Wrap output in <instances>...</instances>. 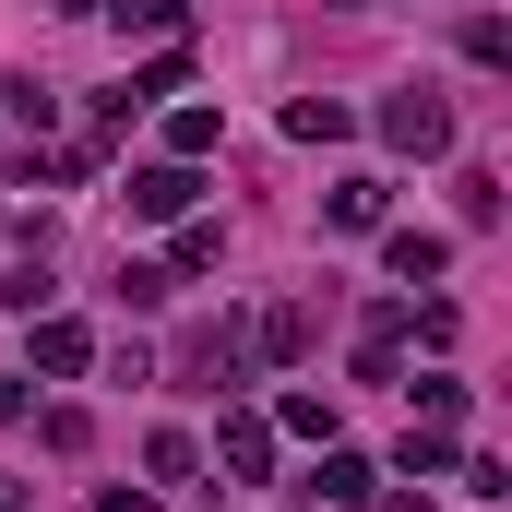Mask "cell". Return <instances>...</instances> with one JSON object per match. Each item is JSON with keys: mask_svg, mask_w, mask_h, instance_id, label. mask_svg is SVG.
I'll list each match as a JSON object with an SVG mask.
<instances>
[{"mask_svg": "<svg viewBox=\"0 0 512 512\" xmlns=\"http://www.w3.org/2000/svg\"><path fill=\"white\" fill-rule=\"evenodd\" d=\"M167 370H179L191 393H239L251 382V322H191V334L167 346Z\"/></svg>", "mask_w": 512, "mask_h": 512, "instance_id": "obj_1", "label": "cell"}, {"mask_svg": "<svg viewBox=\"0 0 512 512\" xmlns=\"http://www.w3.org/2000/svg\"><path fill=\"white\" fill-rule=\"evenodd\" d=\"M382 143H393V155H453V96L393 84V96H382Z\"/></svg>", "mask_w": 512, "mask_h": 512, "instance_id": "obj_2", "label": "cell"}, {"mask_svg": "<svg viewBox=\"0 0 512 512\" xmlns=\"http://www.w3.org/2000/svg\"><path fill=\"white\" fill-rule=\"evenodd\" d=\"M131 227H179L191 203H203V167H179V155H155V167H131Z\"/></svg>", "mask_w": 512, "mask_h": 512, "instance_id": "obj_3", "label": "cell"}, {"mask_svg": "<svg viewBox=\"0 0 512 512\" xmlns=\"http://www.w3.org/2000/svg\"><path fill=\"white\" fill-rule=\"evenodd\" d=\"M370 501H382V465L346 453V441H322V477H310V501H298V512H370Z\"/></svg>", "mask_w": 512, "mask_h": 512, "instance_id": "obj_4", "label": "cell"}, {"mask_svg": "<svg viewBox=\"0 0 512 512\" xmlns=\"http://www.w3.org/2000/svg\"><path fill=\"white\" fill-rule=\"evenodd\" d=\"M310 334H322V322H310V298H274V310L251 322V370H298V358H310Z\"/></svg>", "mask_w": 512, "mask_h": 512, "instance_id": "obj_5", "label": "cell"}, {"mask_svg": "<svg viewBox=\"0 0 512 512\" xmlns=\"http://www.w3.org/2000/svg\"><path fill=\"white\" fill-rule=\"evenodd\" d=\"M393 215V179H370V167H358V179H334V191H322V227H334V239H370V227H382Z\"/></svg>", "mask_w": 512, "mask_h": 512, "instance_id": "obj_6", "label": "cell"}, {"mask_svg": "<svg viewBox=\"0 0 512 512\" xmlns=\"http://www.w3.org/2000/svg\"><path fill=\"white\" fill-rule=\"evenodd\" d=\"M215 465H227V489H239V477H274V417L227 405V429H215Z\"/></svg>", "mask_w": 512, "mask_h": 512, "instance_id": "obj_7", "label": "cell"}, {"mask_svg": "<svg viewBox=\"0 0 512 512\" xmlns=\"http://www.w3.org/2000/svg\"><path fill=\"white\" fill-rule=\"evenodd\" d=\"M393 358H405V298H382L358 322V382H393Z\"/></svg>", "mask_w": 512, "mask_h": 512, "instance_id": "obj_8", "label": "cell"}, {"mask_svg": "<svg viewBox=\"0 0 512 512\" xmlns=\"http://www.w3.org/2000/svg\"><path fill=\"white\" fill-rule=\"evenodd\" d=\"M36 370H48V382H72V370H96V334L48 310V322H36Z\"/></svg>", "mask_w": 512, "mask_h": 512, "instance_id": "obj_9", "label": "cell"}, {"mask_svg": "<svg viewBox=\"0 0 512 512\" xmlns=\"http://www.w3.org/2000/svg\"><path fill=\"white\" fill-rule=\"evenodd\" d=\"M382 262L405 274V286H441V262H453V239H429V227H393V239H382Z\"/></svg>", "mask_w": 512, "mask_h": 512, "instance_id": "obj_10", "label": "cell"}, {"mask_svg": "<svg viewBox=\"0 0 512 512\" xmlns=\"http://www.w3.org/2000/svg\"><path fill=\"white\" fill-rule=\"evenodd\" d=\"M215 143H227V108H167V155L179 167H203Z\"/></svg>", "mask_w": 512, "mask_h": 512, "instance_id": "obj_11", "label": "cell"}, {"mask_svg": "<svg viewBox=\"0 0 512 512\" xmlns=\"http://www.w3.org/2000/svg\"><path fill=\"white\" fill-rule=\"evenodd\" d=\"M346 131H358L346 96H298V108H286V143H346Z\"/></svg>", "mask_w": 512, "mask_h": 512, "instance_id": "obj_12", "label": "cell"}, {"mask_svg": "<svg viewBox=\"0 0 512 512\" xmlns=\"http://www.w3.org/2000/svg\"><path fill=\"white\" fill-rule=\"evenodd\" d=\"M227 262V227L215 215H179V251H167V274H215Z\"/></svg>", "mask_w": 512, "mask_h": 512, "instance_id": "obj_13", "label": "cell"}, {"mask_svg": "<svg viewBox=\"0 0 512 512\" xmlns=\"http://www.w3.org/2000/svg\"><path fill=\"white\" fill-rule=\"evenodd\" d=\"M274 441H334V405H322V393H286V405H274Z\"/></svg>", "mask_w": 512, "mask_h": 512, "instance_id": "obj_14", "label": "cell"}, {"mask_svg": "<svg viewBox=\"0 0 512 512\" xmlns=\"http://www.w3.org/2000/svg\"><path fill=\"white\" fill-rule=\"evenodd\" d=\"M393 465H405V477H453V429H429V417H417V429H405V453H393Z\"/></svg>", "mask_w": 512, "mask_h": 512, "instance_id": "obj_15", "label": "cell"}, {"mask_svg": "<svg viewBox=\"0 0 512 512\" xmlns=\"http://www.w3.org/2000/svg\"><path fill=\"white\" fill-rule=\"evenodd\" d=\"M143 465L179 489V477H203V441H191V429H155V441H143Z\"/></svg>", "mask_w": 512, "mask_h": 512, "instance_id": "obj_16", "label": "cell"}, {"mask_svg": "<svg viewBox=\"0 0 512 512\" xmlns=\"http://www.w3.org/2000/svg\"><path fill=\"white\" fill-rule=\"evenodd\" d=\"M179 84H191V60H179V48H167V60H143V72H131L120 96H131V108H167V96H179Z\"/></svg>", "mask_w": 512, "mask_h": 512, "instance_id": "obj_17", "label": "cell"}, {"mask_svg": "<svg viewBox=\"0 0 512 512\" xmlns=\"http://www.w3.org/2000/svg\"><path fill=\"white\" fill-rule=\"evenodd\" d=\"M453 215H465V227H501V179L465 167V179H453Z\"/></svg>", "mask_w": 512, "mask_h": 512, "instance_id": "obj_18", "label": "cell"}, {"mask_svg": "<svg viewBox=\"0 0 512 512\" xmlns=\"http://www.w3.org/2000/svg\"><path fill=\"white\" fill-rule=\"evenodd\" d=\"M465 60H477V72H501V60H512V24H501V12H465Z\"/></svg>", "mask_w": 512, "mask_h": 512, "instance_id": "obj_19", "label": "cell"}, {"mask_svg": "<svg viewBox=\"0 0 512 512\" xmlns=\"http://www.w3.org/2000/svg\"><path fill=\"white\" fill-rule=\"evenodd\" d=\"M36 441H48V453H84V441H96V417H84V405H48V417H36Z\"/></svg>", "mask_w": 512, "mask_h": 512, "instance_id": "obj_20", "label": "cell"}, {"mask_svg": "<svg viewBox=\"0 0 512 512\" xmlns=\"http://www.w3.org/2000/svg\"><path fill=\"white\" fill-rule=\"evenodd\" d=\"M108 12H120V24H143V36H179V24H191V0H108Z\"/></svg>", "mask_w": 512, "mask_h": 512, "instance_id": "obj_21", "label": "cell"}, {"mask_svg": "<svg viewBox=\"0 0 512 512\" xmlns=\"http://www.w3.org/2000/svg\"><path fill=\"white\" fill-rule=\"evenodd\" d=\"M167 286H179V274H167V262H120V310H155V298H167Z\"/></svg>", "mask_w": 512, "mask_h": 512, "instance_id": "obj_22", "label": "cell"}, {"mask_svg": "<svg viewBox=\"0 0 512 512\" xmlns=\"http://www.w3.org/2000/svg\"><path fill=\"white\" fill-rule=\"evenodd\" d=\"M405 334H417V346H453V334H465V322H453V298H429V310H417V298H405Z\"/></svg>", "mask_w": 512, "mask_h": 512, "instance_id": "obj_23", "label": "cell"}, {"mask_svg": "<svg viewBox=\"0 0 512 512\" xmlns=\"http://www.w3.org/2000/svg\"><path fill=\"white\" fill-rule=\"evenodd\" d=\"M0 108H12L24 131H48V120H60V96H48V84H0Z\"/></svg>", "mask_w": 512, "mask_h": 512, "instance_id": "obj_24", "label": "cell"}, {"mask_svg": "<svg viewBox=\"0 0 512 512\" xmlns=\"http://www.w3.org/2000/svg\"><path fill=\"white\" fill-rule=\"evenodd\" d=\"M417 417L429 429H465V382H417Z\"/></svg>", "mask_w": 512, "mask_h": 512, "instance_id": "obj_25", "label": "cell"}, {"mask_svg": "<svg viewBox=\"0 0 512 512\" xmlns=\"http://www.w3.org/2000/svg\"><path fill=\"white\" fill-rule=\"evenodd\" d=\"M96 512H167L155 489H96Z\"/></svg>", "mask_w": 512, "mask_h": 512, "instance_id": "obj_26", "label": "cell"}, {"mask_svg": "<svg viewBox=\"0 0 512 512\" xmlns=\"http://www.w3.org/2000/svg\"><path fill=\"white\" fill-rule=\"evenodd\" d=\"M370 512H441V501H429V489H382Z\"/></svg>", "mask_w": 512, "mask_h": 512, "instance_id": "obj_27", "label": "cell"}, {"mask_svg": "<svg viewBox=\"0 0 512 512\" xmlns=\"http://www.w3.org/2000/svg\"><path fill=\"white\" fill-rule=\"evenodd\" d=\"M12 417H24V370H0V429H12Z\"/></svg>", "mask_w": 512, "mask_h": 512, "instance_id": "obj_28", "label": "cell"}, {"mask_svg": "<svg viewBox=\"0 0 512 512\" xmlns=\"http://www.w3.org/2000/svg\"><path fill=\"white\" fill-rule=\"evenodd\" d=\"M0 512H36V489H24V477H0Z\"/></svg>", "mask_w": 512, "mask_h": 512, "instance_id": "obj_29", "label": "cell"}, {"mask_svg": "<svg viewBox=\"0 0 512 512\" xmlns=\"http://www.w3.org/2000/svg\"><path fill=\"white\" fill-rule=\"evenodd\" d=\"M48 12H72V24H96V12H108V0H48Z\"/></svg>", "mask_w": 512, "mask_h": 512, "instance_id": "obj_30", "label": "cell"}]
</instances>
